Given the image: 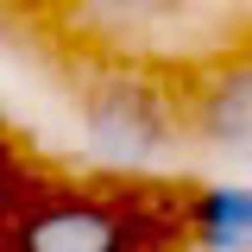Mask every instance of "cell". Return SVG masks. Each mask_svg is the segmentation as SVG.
Returning <instances> with one entry per match:
<instances>
[{
    "label": "cell",
    "mask_w": 252,
    "mask_h": 252,
    "mask_svg": "<svg viewBox=\"0 0 252 252\" xmlns=\"http://www.w3.org/2000/svg\"><path fill=\"white\" fill-rule=\"evenodd\" d=\"M195 252H252V183H208L183 202Z\"/></svg>",
    "instance_id": "obj_4"
},
{
    "label": "cell",
    "mask_w": 252,
    "mask_h": 252,
    "mask_svg": "<svg viewBox=\"0 0 252 252\" xmlns=\"http://www.w3.org/2000/svg\"><path fill=\"white\" fill-rule=\"evenodd\" d=\"M152 215L101 202V195H57L6 220V252H158Z\"/></svg>",
    "instance_id": "obj_2"
},
{
    "label": "cell",
    "mask_w": 252,
    "mask_h": 252,
    "mask_svg": "<svg viewBox=\"0 0 252 252\" xmlns=\"http://www.w3.org/2000/svg\"><path fill=\"white\" fill-rule=\"evenodd\" d=\"M177 101H183V132L195 145L220 152L227 164H252V44L202 63Z\"/></svg>",
    "instance_id": "obj_3"
},
{
    "label": "cell",
    "mask_w": 252,
    "mask_h": 252,
    "mask_svg": "<svg viewBox=\"0 0 252 252\" xmlns=\"http://www.w3.org/2000/svg\"><path fill=\"white\" fill-rule=\"evenodd\" d=\"M82 145L107 170H152L183 145V101L145 63H107L76 94Z\"/></svg>",
    "instance_id": "obj_1"
}]
</instances>
